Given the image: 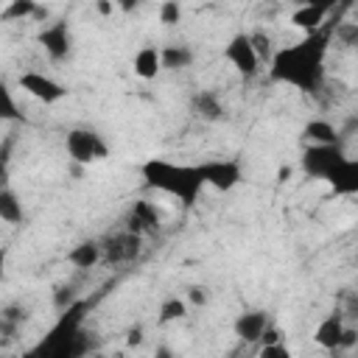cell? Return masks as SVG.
Instances as JSON below:
<instances>
[{
	"label": "cell",
	"mask_w": 358,
	"mask_h": 358,
	"mask_svg": "<svg viewBox=\"0 0 358 358\" xmlns=\"http://www.w3.org/2000/svg\"><path fill=\"white\" fill-rule=\"evenodd\" d=\"M327 11H330V6L305 3V6H299L296 11H291V25H294V28H302L305 34H313V31H319V28L324 25Z\"/></svg>",
	"instance_id": "cell-14"
},
{
	"label": "cell",
	"mask_w": 358,
	"mask_h": 358,
	"mask_svg": "<svg viewBox=\"0 0 358 358\" xmlns=\"http://www.w3.org/2000/svg\"><path fill=\"white\" fill-rule=\"evenodd\" d=\"M190 109H193L196 117H201L207 123H215V120L224 117V103L215 92H196L193 101H190Z\"/></svg>",
	"instance_id": "cell-17"
},
{
	"label": "cell",
	"mask_w": 358,
	"mask_h": 358,
	"mask_svg": "<svg viewBox=\"0 0 358 358\" xmlns=\"http://www.w3.org/2000/svg\"><path fill=\"white\" fill-rule=\"evenodd\" d=\"M39 11V6L34 0H14L3 8V17L6 20H25V17H34Z\"/></svg>",
	"instance_id": "cell-23"
},
{
	"label": "cell",
	"mask_w": 358,
	"mask_h": 358,
	"mask_svg": "<svg viewBox=\"0 0 358 358\" xmlns=\"http://www.w3.org/2000/svg\"><path fill=\"white\" fill-rule=\"evenodd\" d=\"M20 117L22 115H20V106H17L14 95H11V90L6 84H0V123L3 120H20Z\"/></svg>",
	"instance_id": "cell-25"
},
{
	"label": "cell",
	"mask_w": 358,
	"mask_h": 358,
	"mask_svg": "<svg viewBox=\"0 0 358 358\" xmlns=\"http://www.w3.org/2000/svg\"><path fill=\"white\" fill-rule=\"evenodd\" d=\"M266 327H268V316L263 310H246V313H241L235 319V336L241 341H246V344L260 341V336H263Z\"/></svg>",
	"instance_id": "cell-15"
},
{
	"label": "cell",
	"mask_w": 358,
	"mask_h": 358,
	"mask_svg": "<svg viewBox=\"0 0 358 358\" xmlns=\"http://www.w3.org/2000/svg\"><path fill=\"white\" fill-rule=\"evenodd\" d=\"M101 257H103V252H101L98 241H81L67 252V263L76 268H92Z\"/></svg>",
	"instance_id": "cell-18"
},
{
	"label": "cell",
	"mask_w": 358,
	"mask_h": 358,
	"mask_svg": "<svg viewBox=\"0 0 358 358\" xmlns=\"http://www.w3.org/2000/svg\"><path fill=\"white\" fill-rule=\"evenodd\" d=\"M207 299H210V294H207L204 285H190L187 288V302L190 305H207Z\"/></svg>",
	"instance_id": "cell-30"
},
{
	"label": "cell",
	"mask_w": 358,
	"mask_h": 358,
	"mask_svg": "<svg viewBox=\"0 0 358 358\" xmlns=\"http://www.w3.org/2000/svg\"><path fill=\"white\" fill-rule=\"evenodd\" d=\"M151 358H176V355H173V350H171V347L159 344V347L154 350V355H151Z\"/></svg>",
	"instance_id": "cell-34"
},
{
	"label": "cell",
	"mask_w": 358,
	"mask_h": 358,
	"mask_svg": "<svg viewBox=\"0 0 358 358\" xmlns=\"http://www.w3.org/2000/svg\"><path fill=\"white\" fill-rule=\"evenodd\" d=\"M90 358H106V355H103V352H95V355H90Z\"/></svg>",
	"instance_id": "cell-38"
},
{
	"label": "cell",
	"mask_w": 358,
	"mask_h": 358,
	"mask_svg": "<svg viewBox=\"0 0 358 358\" xmlns=\"http://www.w3.org/2000/svg\"><path fill=\"white\" fill-rule=\"evenodd\" d=\"M260 341H263V347H266V344H280V341H282V330H277V327H271V324H268V327L263 330Z\"/></svg>",
	"instance_id": "cell-31"
},
{
	"label": "cell",
	"mask_w": 358,
	"mask_h": 358,
	"mask_svg": "<svg viewBox=\"0 0 358 358\" xmlns=\"http://www.w3.org/2000/svg\"><path fill=\"white\" fill-rule=\"evenodd\" d=\"M84 302H76L73 308L62 310L59 322L50 327V333L25 355V358H84L90 350V338L84 333Z\"/></svg>",
	"instance_id": "cell-3"
},
{
	"label": "cell",
	"mask_w": 358,
	"mask_h": 358,
	"mask_svg": "<svg viewBox=\"0 0 358 358\" xmlns=\"http://www.w3.org/2000/svg\"><path fill=\"white\" fill-rule=\"evenodd\" d=\"M22 218H25V210H22L20 196L11 187H3L0 190V221L3 224H22Z\"/></svg>",
	"instance_id": "cell-20"
},
{
	"label": "cell",
	"mask_w": 358,
	"mask_h": 358,
	"mask_svg": "<svg viewBox=\"0 0 358 358\" xmlns=\"http://www.w3.org/2000/svg\"><path fill=\"white\" fill-rule=\"evenodd\" d=\"M101 252H103V257L106 260H131L137 252H140V235H131V232H123V235H117V238H112L109 243H106V249L101 246Z\"/></svg>",
	"instance_id": "cell-16"
},
{
	"label": "cell",
	"mask_w": 358,
	"mask_h": 358,
	"mask_svg": "<svg viewBox=\"0 0 358 358\" xmlns=\"http://www.w3.org/2000/svg\"><path fill=\"white\" fill-rule=\"evenodd\" d=\"M344 333H347V324H344V319H341V313H327L319 324H316V330H313V341L322 347V350H341V344H344Z\"/></svg>",
	"instance_id": "cell-11"
},
{
	"label": "cell",
	"mask_w": 358,
	"mask_h": 358,
	"mask_svg": "<svg viewBox=\"0 0 358 358\" xmlns=\"http://www.w3.org/2000/svg\"><path fill=\"white\" fill-rule=\"evenodd\" d=\"M64 151L78 165H95V162H101V159L109 157V145H106L103 134L95 131V129H90V126L70 129L67 137H64Z\"/></svg>",
	"instance_id": "cell-4"
},
{
	"label": "cell",
	"mask_w": 358,
	"mask_h": 358,
	"mask_svg": "<svg viewBox=\"0 0 358 358\" xmlns=\"http://www.w3.org/2000/svg\"><path fill=\"white\" fill-rule=\"evenodd\" d=\"M224 59L232 64L235 73H241L243 78H255L260 73V59L249 42V34H235L227 48H224Z\"/></svg>",
	"instance_id": "cell-7"
},
{
	"label": "cell",
	"mask_w": 358,
	"mask_h": 358,
	"mask_svg": "<svg viewBox=\"0 0 358 358\" xmlns=\"http://www.w3.org/2000/svg\"><path fill=\"white\" fill-rule=\"evenodd\" d=\"M185 313H187V302L179 299V296H168V299L159 305V316H157V322H159V324H168V322L182 319Z\"/></svg>",
	"instance_id": "cell-22"
},
{
	"label": "cell",
	"mask_w": 358,
	"mask_h": 358,
	"mask_svg": "<svg viewBox=\"0 0 358 358\" xmlns=\"http://www.w3.org/2000/svg\"><path fill=\"white\" fill-rule=\"evenodd\" d=\"M199 173H201V182L218 193H229L243 179L238 159H204L199 162Z\"/></svg>",
	"instance_id": "cell-6"
},
{
	"label": "cell",
	"mask_w": 358,
	"mask_h": 358,
	"mask_svg": "<svg viewBox=\"0 0 358 358\" xmlns=\"http://www.w3.org/2000/svg\"><path fill=\"white\" fill-rule=\"evenodd\" d=\"M336 36L344 45H355V39H358V22H341V25H336Z\"/></svg>",
	"instance_id": "cell-28"
},
{
	"label": "cell",
	"mask_w": 358,
	"mask_h": 358,
	"mask_svg": "<svg viewBox=\"0 0 358 358\" xmlns=\"http://www.w3.org/2000/svg\"><path fill=\"white\" fill-rule=\"evenodd\" d=\"M305 140H310L313 145H336L338 143V131L330 120H310L305 126Z\"/></svg>",
	"instance_id": "cell-21"
},
{
	"label": "cell",
	"mask_w": 358,
	"mask_h": 358,
	"mask_svg": "<svg viewBox=\"0 0 358 358\" xmlns=\"http://www.w3.org/2000/svg\"><path fill=\"white\" fill-rule=\"evenodd\" d=\"M330 31L319 28L313 34H305L296 45L277 48L268 59V76L271 81L288 84L302 92H313L324 81V56H327Z\"/></svg>",
	"instance_id": "cell-1"
},
{
	"label": "cell",
	"mask_w": 358,
	"mask_h": 358,
	"mask_svg": "<svg viewBox=\"0 0 358 358\" xmlns=\"http://www.w3.org/2000/svg\"><path fill=\"white\" fill-rule=\"evenodd\" d=\"M20 90L25 92V95H31L34 101H39V103H59V101H64L67 98V87L62 84V81H56L53 76H45V73H39V70H25V73H20Z\"/></svg>",
	"instance_id": "cell-5"
},
{
	"label": "cell",
	"mask_w": 358,
	"mask_h": 358,
	"mask_svg": "<svg viewBox=\"0 0 358 358\" xmlns=\"http://www.w3.org/2000/svg\"><path fill=\"white\" fill-rule=\"evenodd\" d=\"M98 11H101V14H112L115 6H112V3H98Z\"/></svg>",
	"instance_id": "cell-37"
},
{
	"label": "cell",
	"mask_w": 358,
	"mask_h": 358,
	"mask_svg": "<svg viewBox=\"0 0 358 358\" xmlns=\"http://www.w3.org/2000/svg\"><path fill=\"white\" fill-rule=\"evenodd\" d=\"M157 11H159V22L162 25H176L182 20V6L179 3H162Z\"/></svg>",
	"instance_id": "cell-27"
},
{
	"label": "cell",
	"mask_w": 358,
	"mask_h": 358,
	"mask_svg": "<svg viewBox=\"0 0 358 358\" xmlns=\"http://www.w3.org/2000/svg\"><path fill=\"white\" fill-rule=\"evenodd\" d=\"M159 224H162V210H159L154 201L140 199V201H134V207H131V213H129V227H126V232L143 235V232L159 229Z\"/></svg>",
	"instance_id": "cell-10"
},
{
	"label": "cell",
	"mask_w": 358,
	"mask_h": 358,
	"mask_svg": "<svg viewBox=\"0 0 358 358\" xmlns=\"http://www.w3.org/2000/svg\"><path fill=\"white\" fill-rule=\"evenodd\" d=\"M159 62H162V70H185L193 64V50L187 45H165L159 48Z\"/></svg>",
	"instance_id": "cell-19"
},
{
	"label": "cell",
	"mask_w": 358,
	"mask_h": 358,
	"mask_svg": "<svg viewBox=\"0 0 358 358\" xmlns=\"http://www.w3.org/2000/svg\"><path fill=\"white\" fill-rule=\"evenodd\" d=\"M140 176L145 182V187L159 190L171 199H179L185 207H193L204 182L199 173V165H182L173 159H162V157H151L140 165Z\"/></svg>",
	"instance_id": "cell-2"
},
{
	"label": "cell",
	"mask_w": 358,
	"mask_h": 358,
	"mask_svg": "<svg viewBox=\"0 0 358 358\" xmlns=\"http://www.w3.org/2000/svg\"><path fill=\"white\" fill-rule=\"evenodd\" d=\"M344 154L338 151V145H310L302 157V168L313 179H327V173L336 168V162Z\"/></svg>",
	"instance_id": "cell-9"
},
{
	"label": "cell",
	"mask_w": 358,
	"mask_h": 358,
	"mask_svg": "<svg viewBox=\"0 0 358 358\" xmlns=\"http://www.w3.org/2000/svg\"><path fill=\"white\" fill-rule=\"evenodd\" d=\"M249 42H252V48H255V53H257V59H260V64L263 62H268L271 56H274V42H271V36L268 34H263V31H255V34H249Z\"/></svg>",
	"instance_id": "cell-24"
},
{
	"label": "cell",
	"mask_w": 358,
	"mask_h": 358,
	"mask_svg": "<svg viewBox=\"0 0 358 358\" xmlns=\"http://www.w3.org/2000/svg\"><path fill=\"white\" fill-rule=\"evenodd\" d=\"M0 316H3V322H20V319H25V308L14 305V308H6Z\"/></svg>",
	"instance_id": "cell-32"
},
{
	"label": "cell",
	"mask_w": 358,
	"mask_h": 358,
	"mask_svg": "<svg viewBox=\"0 0 358 358\" xmlns=\"http://www.w3.org/2000/svg\"><path fill=\"white\" fill-rule=\"evenodd\" d=\"M78 299H76V291L70 288V285H62V288H56L53 291V308L56 310H67V308H73Z\"/></svg>",
	"instance_id": "cell-26"
},
{
	"label": "cell",
	"mask_w": 358,
	"mask_h": 358,
	"mask_svg": "<svg viewBox=\"0 0 358 358\" xmlns=\"http://www.w3.org/2000/svg\"><path fill=\"white\" fill-rule=\"evenodd\" d=\"M131 70H134V76L143 78V81L157 78L159 70H162L159 48H157V45H143V48H137V53L131 56Z\"/></svg>",
	"instance_id": "cell-13"
},
{
	"label": "cell",
	"mask_w": 358,
	"mask_h": 358,
	"mask_svg": "<svg viewBox=\"0 0 358 358\" xmlns=\"http://www.w3.org/2000/svg\"><path fill=\"white\" fill-rule=\"evenodd\" d=\"M336 193H344V196H352L358 190V162L352 157H341L336 162V168L327 173L324 179Z\"/></svg>",
	"instance_id": "cell-12"
},
{
	"label": "cell",
	"mask_w": 358,
	"mask_h": 358,
	"mask_svg": "<svg viewBox=\"0 0 358 358\" xmlns=\"http://www.w3.org/2000/svg\"><path fill=\"white\" fill-rule=\"evenodd\" d=\"M260 358H294V355H291V350L285 347V341H280V344H266V347L260 350Z\"/></svg>",
	"instance_id": "cell-29"
},
{
	"label": "cell",
	"mask_w": 358,
	"mask_h": 358,
	"mask_svg": "<svg viewBox=\"0 0 358 358\" xmlns=\"http://www.w3.org/2000/svg\"><path fill=\"white\" fill-rule=\"evenodd\" d=\"M39 42H42L45 53H48L53 62H64V59L70 56V50H73L70 28H67V22H62V20L45 25V28L39 31Z\"/></svg>",
	"instance_id": "cell-8"
},
{
	"label": "cell",
	"mask_w": 358,
	"mask_h": 358,
	"mask_svg": "<svg viewBox=\"0 0 358 358\" xmlns=\"http://www.w3.org/2000/svg\"><path fill=\"white\" fill-rule=\"evenodd\" d=\"M6 176H8V168H6V157L0 154V190L6 187Z\"/></svg>",
	"instance_id": "cell-36"
},
{
	"label": "cell",
	"mask_w": 358,
	"mask_h": 358,
	"mask_svg": "<svg viewBox=\"0 0 358 358\" xmlns=\"http://www.w3.org/2000/svg\"><path fill=\"white\" fill-rule=\"evenodd\" d=\"M126 344L129 347H140L143 344V327H129L126 330Z\"/></svg>",
	"instance_id": "cell-33"
},
{
	"label": "cell",
	"mask_w": 358,
	"mask_h": 358,
	"mask_svg": "<svg viewBox=\"0 0 358 358\" xmlns=\"http://www.w3.org/2000/svg\"><path fill=\"white\" fill-rule=\"evenodd\" d=\"M6 257H8V249L0 246V282H3V277H6Z\"/></svg>",
	"instance_id": "cell-35"
}]
</instances>
